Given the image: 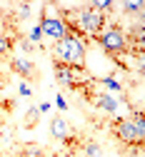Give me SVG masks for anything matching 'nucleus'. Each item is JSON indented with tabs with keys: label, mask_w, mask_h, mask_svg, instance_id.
<instances>
[{
	"label": "nucleus",
	"mask_w": 145,
	"mask_h": 157,
	"mask_svg": "<svg viewBox=\"0 0 145 157\" xmlns=\"http://www.w3.org/2000/svg\"><path fill=\"white\" fill-rule=\"evenodd\" d=\"M110 132L118 142L143 150V140H145V120H143V112L138 110L135 117H115L110 122Z\"/></svg>",
	"instance_id": "nucleus-1"
},
{
	"label": "nucleus",
	"mask_w": 145,
	"mask_h": 157,
	"mask_svg": "<svg viewBox=\"0 0 145 157\" xmlns=\"http://www.w3.org/2000/svg\"><path fill=\"white\" fill-rule=\"evenodd\" d=\"M53 50H55V60L65 63L73 70H85V45L78 37L65 33L58 43H53Z\"/></svg>",
	"instance_id": "nucleus-2"
},
{
	"label": "nucleus",
	"mask_w": 145,
	"mask_h": 157,
	"mask_svg": "<svg viewBox=\"0 0 145 157\" xmlns=\"http://www.w3.org/2000/svg\"><path fill=\"white\" fill-rule=\"evenodd\" d=\"M108 23H110V17L103 15V13H98V10H93L90 5H83L80 10H75V25L80 28V33L85 35L88 40H90V37L95 40V37L105 30Z\"/></svg>",
	"instance_id": "nucleus-3"
},
{
	"label": "nucleus",
	"mask_w": 145,
	"mask_h": 157,
	"mask_svg": "<svg viewBox=\"0 0 145 157\" xmlns=\"http://www.w3.org/2000/svg\"><path fill=\"white\" fill-rule=\"evenodd\" d=\"M95 43L105 50V55L120 60V55H125V30L120 23H108L105 30L95 37Z\"/></svg>",
	"instance_id": "nucleus-4"
},
{
	"label": "nucleus",
	"mask_w": 145,
	"mask_h": 157,
	"mask_svg": "<svg viewBox=\"0 0 145 157\" xmlns=\"http://www.w3.org/2000/svg\"><path fill=\"white\" fill-rule=\"evenodd\" d=\"M38 28H40V33H43V40L48 37V40L58 43L60 37L65 35V25H63V20H60L55 13H50V5H43V13H40V23H38Z\"/></svg>",
	"instance_id": "nucleus-5"
},
{
	"label": "nucleus",
	"mask_w": 145,
	"mask_h": 157,
	"mask_svg": "<svg viewBox=\"0 0 145 157\" xmlns=\"http://www.w3.org/2000/svg\"><path fill=\"white\" fill-rule=\"evenodd\" d=\"M10 72H15L18 77H20V80H23V82H28V80H35V77L40 75L38 72V67H35V63L33 60H28V57H10Z\"/></svg>",
	"instance_id": "nucleus-6"
},
{
	"label": "nucleus",
	"mask_w": 145,
	"mask_h": 157,
	"mask_svg": "<svg viewBox=\"0 0 145 157\" xmlns=\"http://www.w3.org/2000/svg\"><path fill=\"white\" fill-rule=\"evenodd\" d=\"M90 102H93V105H95L98 110L108 112V115H115V112H118V107H120V102L115 100V97H113L110 92H95Z\"/></svg>",
	"instance_id": "nucleus-7"
},
{
	"label": "nucleus",
	"mask_w": 145,
	"mask_h": 157,
	"mask_svg": "<svg viewBox=\"0 0 145 157\" xmlns=\"http://www.w3.org/2000/svg\"><path fill=\"white\" fill-rule=\"evenodd\" d=\"M13 157H50L40 145H33V142H20V145H13Z\"/></svg>",
	"instance_id": "nucleus-8"
},
{
	"label": "nucleus",
	"mask_w": 145,
	"mask_h": 157,
	"mask_svg": "<svg viewBox=\"0 0 145 157\" xmlns=\"http://www.w3.org/2000/svg\"><path fill=\"white\" fill-rule=\"evenodd\" d=\"M78 157H103V150L95 140H90V137H83L80 142V150H78Z\"/></svg>",
	"instance_id": "nucleus-9"
},
{
	"label": "nucleus",
	"mask_w": 145,
	"mask_h": 157,
	"mask_svg": "<svg viewBox=\"0 0 145 157\" xmlns=\"http://www.w3.org/2000/svg\"><path fill=\"white\" fill-rule=\"evenodd\" d=\"M13 48H15V37H10V35H5V33H0V57L10 55Z\"/></svg>",
	"instance_id": "nucleus-10"
},
{
	"label": "nucleus",
	"mask_w": 145,
	"mask_h": 157,
	"mask_svg": "<svg viewBox=\"0 0 145 157\" xmlns=\"http://www.w3.org/2000/svg\"><path fill=\"white\" fill-rule=\"evenodd\" d=\"M123 10H125L128 15H138V17H143V3L140 0H128V3H123Z\"/></svg>",
	"instance_id": "nucleus-11"
},
{
	"label": "nucleus",
	"mask_w": 145,
	"mask_h": 157,
	"mask_svg": "<svg viewBox=\"0 0 145 157\" xmlns=\"http://www.w3.org/2000/svg\"><path fill=\"white\" fill-rule=\"evenodd\" d=\"M38 117H40V110H38V107H30V110L25 112V122H23V125H25L28 130L35 127V125H38Z\"/></svg>",
	"instance_id": "nucleus-12"
},
{
	"label": "nucleus",
	"mask_w": 145,
	"mask_h": 157,
	"mask_svg": "<svg viewBox=\"0 0 145 157\" xmlns=\"http://www.w3.org/2000/svg\"><path fill=\"white\" fill-rule=\"evenodd\" d=\"M93 82L105 85V87H108V90H113V92H123V85H120L118 80H113V77H100V80H93Z\"/></svg>",
	"instance_id": "nucleus-13"
},
{
	"label": "nucleus",
	"mask_w": 145,
	"mask_h": 157,
	"mask_svg": "<svg viewBox=\"0 0 145 157\" xmlns=\"http://www.w3.org/2000/svg\"><path fill=\"white\" fill-rule=\"evenodd\" d=\"M28 37H30V40H28L30 45H40V43H43V33H40V28H38V25L28 33Z\"/></svg>",
	"instance_id": "nucleus-14"
},
{
	"label": "nucleus",
	"mask_w": 145,
	"mask_h": 157,
	"mask_svg": "<svg viewBox=\"0 0 145 157\" xmlns=\"http://www.w3.org/2000/svg\"><path fill=\"white\" fill-rule=\"evenodd\" d=\"M18 92L23 95V97H33V87H30L28 82H20V85H18Z\"/></svg>",
	"instance_id": "nucleus-15"
},
{
	"label": "nucleus",
	"mask_w": 145,
	"mask_h": 157,
	"mask_svg": "<svg viewBox=\"0 0 145 157\" xmlns=\"http://www.w3.org/2000/svg\"><path fill=\"white\" fill-rule=\"evenodd\" d=\"M15 107V102H10V100H0V110H3V112H10Z\"/></svg>",
	"instance_id": "nucleus-16"
},
{
	"label": "nucleus",
	"mask_w": 145,
	"mask_h": 157,
	"mask_svg": "<svg viewBox=\"0 0 145 157\" xmlns=\"http://www.w3.org/2000/svg\"><path fill=\"white\" fill-rule=\"evenodd\" d=\"M55 102H58V107H60V110H63V112L68 110V102L63 100V95H58V97H55Z\"/></svg>",
	"instance_id": "nucleus-17"
}]
</instances>
